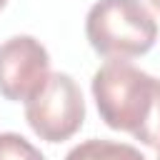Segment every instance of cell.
I'll use <instances>...</instances> for the list:
<instances>
[{
  "instance_id": "cell-1",
  "label": "cell",
  "mask_w": 160,
  "mask_h": 160,
  "mask_svg": "<svg viewBox=\"0 0 160 160\" xmlns=\"http://www.w3.org/2000/svg\"><path fill=\"white\" fill-rule=\"evenodd\" d=\"M100 120L160 152V80L128 60H108L92 75Z\"/></svg>"
},
{
  "instance_id": "cell-2",
  "label": "cell",
  "mask_w": 160,
  "mask_h": 160,
  "mask_svg": "<svg viewBox=\"0 0 160 160\" xmlns=\"http://www.w3.org/2000/svg\"><path fill=\"white\" fill-rule=\"evenodd\" d=\"M90 48L108 60L145 55L158 40V22L140 0H98L85 18Z\"/></svg>"
},
{
  "instance_id": "cell-3",
  "label": "cell",
  "mask_w": 160,
  "mask_h": 160,
  "mask_svg": "<svg viewBox=\"0 0 160 160\" xmlns=\"http://www.w3.org/2000/svg\"><path fill=\"white\" fill-rule=\"evenodd\" d=\"M25 120L45 142L70 140L85 120V100L68 72H50L42 88L25 102Z\"/></svg>"
},
{
  "instance_id": "cell-4",
  "label": "cell",
  "mask_w": 160,
  "mask_h": 160,
  "mask_svg": "<svg viewBox=\"0 0 160 160\" xmlns=\"http://www.w3.org/2000/svg\"><path fill=\"white\" fill-rule=\"evenodd\" d=\"M50 75V55L32 35H15L0 45V95L28 102Z\"/></svg>"
},
{
  "instance_id": "cell-5",
  "label": "cell",
  "mask_w": 160,
  "mask_h": 160,
  "mask_svg": "<svg viewBox=\"0 0 160 160\" xmlns=\"http://www.w3.org/2000/svg\"><path fill=\"white\" fill-rule=\"evenodd\" d=\"M65 160H148L138 148L128 142H115V140H102V138H90L80 145H75Z\"/></svg>"
},
{
  "instance_id": "cell-6",
  "label": "cell",
  "mask_w": 160,
  "mask_h": 160,
  "mask_svg": "<svg viewBox=\"0 0 160 160\" xmlns=\"http://www.w3.org/2000/svg\"><path fill=\"white\" fill-rule=\"evenodd\" d=\"M0 160H45V155L20 132H0Z\"/></svg>"
},
{
  "instance_id": "cell-7",
  "label": "cell",
  "mask_w": 160,
  "mask_h": 160,
  "mask_svg": "<svg viewBox=\"0 0 160 160\" xmlns=\"http://www.w3.org/2000/svg\"><path fill=\"white\" fill-rule=\"evenodd\" d=\"M5 2H8V0H0V10H2V8H5Z\"/></svg>"
},
{
  "instance_id": "cell-8",
  "label": "cell",
  "mask_w": 160,
  "mask_h": 160,
  "mask_svg": "<svg viewBox=\"0 0 160 160\" xmlns=\"http://www.w3.org/2000/svg\"><path fill=\"white\" fill-rule=\"evenodd\" d=\"M158 155H160V152H158Z\"/></svg>"
}]
</instances>
